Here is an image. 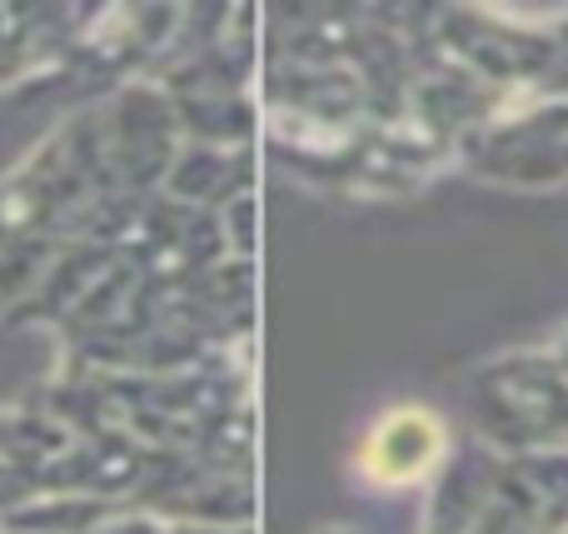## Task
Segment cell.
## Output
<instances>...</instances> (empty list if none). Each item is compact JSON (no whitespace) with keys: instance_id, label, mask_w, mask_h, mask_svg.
<instances>
[{"instance_id":"cell-1","label":"cell","mask_w":568,"mask_h":534,"mask_svg":"<svg viewBox=\"0 0 568 534\" xmlns=\"http://www.w3.org/2000/svg\"><path fill=\"white\" fill-rule=\"evenodd\" d=\"M429 460H434V425L419 415H394L369 445V465L384 480H409Z\"/></svg>"}]
</instances>
